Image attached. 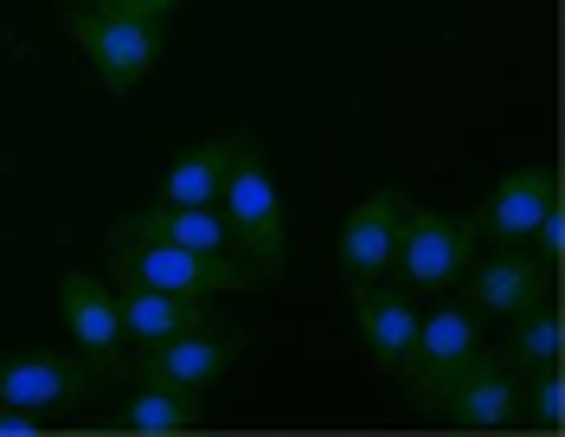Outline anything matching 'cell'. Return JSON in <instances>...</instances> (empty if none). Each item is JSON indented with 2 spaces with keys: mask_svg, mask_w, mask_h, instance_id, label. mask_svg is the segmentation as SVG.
Returning a JSON list of instances; mask_svg holds the SVG:
<instances>
[{
  "mask_svg": "<svg viewBox=\"0 0 565 437\" xmlns=\"http://www.w3.org/2000/svg\"><path fill=\"white\" fill-rule=\"evenodd\" d=\"M200 393H186V386H168V380H141L129 405L116 412V425H129V431H193L200 425Z\"/></svg>",
  "mask_w": 565,
  "mask_h": 437,
  "instance_id": "ac0fdd59",
  "label": "cell"
},
{
  "mask_svg": "<svg viewBox=\"0 0 565 437\" xmlns=\"http://www.w3.org/2000/svg\"><path fill=\"white\" fill-rule=\"evenodd\" d=\"M494 354L514 366V373H540V366H559V361H565V322H559V309H553V296H546V302H533L527 316H514Z\"/></svg>",
  "mask_w": 565,
  "mask_h": 437,
  "instance_id": "e0dca14e",
  "label": "cell"
},
{
  "mask_svg": "<svg viewBox=\"0 0 565 437\" xmlns=\"http://www.w3.org/2000/svg\"><path fill=\"white\" fill-rule=\"evenodd\" d=\"M129 238H154V245H186V252H232V232L218 206H141V213L116 218L104 245H129Z\"/></svg>",
  "mask_w": 565,
  "mask_h": 437,
  "instance_id": "5bb4252c",
  "label": "cell"
},
{
  "mask_svg": "<svg viewBox=\"0 0 565 437\" xmlns=\"http://www.w3.org/2000/svg\"><path fill=\"white\" fill-rule=\"evenodd\" d=\"M462 277H469V309L476 316H501V322L527 316L533 302L553 296V270L527 245H494L489 257H469Z\"/></svg>",
  "mask_w": 565,
  "mask_h": 437,
  "instance_id": "ba28073f",
  "label": "cell"
},
{
  "mask_svg": "<svg viewBox=\"0 0 565 437\" xmlns=\"http://www.w3.org/2000/svg\"><path fill=\"white\" fill-rule=\"evenodd\" d=\"M232 148H238V129L180 148L174 161L161 168V193H154V200H161V206H218V186L232 174Z\"/></svg>",
  "mask_w": 565,
  "mask_h": 437,
  "instance_id": "2e32d148",
  "label": "cell"
},
{
  "mask_svg": "<svg viewBox=\"0 0 565 437\" xmlns=\"http://www.w3.org/2000/svg\"><path fill=\"white\" fill-rule=\"evenodd\" d=\"M104 373L84 361V354H58V348H20V354H0V399L26 405V412H71V405L90 399Z\"/></svg>",
  "mask_w": 565,
  "mask_h": 437,
  "instance_id": "8992f818",
  "label": "cell"
},
{
  "mask_svg": "<svg viewBox=\"0 0 565 437\" xmlns=\"http://www.w3.org/2000/svg\"><path fill=\"white\" fill-rule=\"evenodd\" d=\"M97 7H116V13H141V20H168L180 0H97Z\"/></svg>",
  "mask_w": 565,
  "mask_h": 437,
  "instance_id": "7402d4cb",
  "label": "cell"
},
{
  "mask_svg": "<svg viewBox=\"0 0 565 437\" xmlns=\"http://www.w3.org/2000/svg\"><path fill=\"white\" fill-rule=\"evenodd\" d=\"M218 213L232 232V252L250 257L264 277H282V257H289V213H282V186L270 174V154L257 136L238 129L232 148V174L218 186Z\"/></svg>",
  "mask_w": 565,
  "mask_h": 437,
  "instance_id": "6da1fadb",
  "label": "cell"
},
{
  "mask_svg": "<svg viewBox=\"0 0 565 437\" xmlns=\"http://www.w3.org/2000/svg\"><path fill=\"white\" fill-rule=\"evenodd\" d=\"M58 322H65L71 348L97 373H116L129 354V334H122V309H116V284H97L90 270H65L58 277Z\"/></svg>",
  "mask_w": 565,
  "mask_h": 437,
  "instance_id": "52a82bcc",
  "label": "cell"
},
{
  "mask_svg": "<svg viewBox=\"0 0 565 437\" xmlns=\"http://www.w3.org/2000/svg\"><path fill=\"white\" fill-rule=\"evenodd\" d=\"M444 412L469 425V431H501V425H514L521 418V373L489 354V348H476L469 366L457 373V386L444 393Z\"/></svg>",
  "mask_w": 565,
  "mask_h": 437,
  "instance_id": "4fadbf2b",
  "label": "cell"
},
{
  "mask_svg": "<svg viewBox=\"0 0 565 437\" xmlns=\"http://www.w3.org/2000/svg\"><path fill=\"white\" fill-rule=\"evenodd\" d=\"M348 290H353V328H360L366 361L380 366V373H398L405 348H412V328H418V290L380 284V277L348 284Z\"/></svg>",
  "mask_w": 565,
  "mask_h": 437,
  "instance_id": "7c38bea8",
  "label": "cell"
},
{
  "mask_svg": "<svg viewBox=\"0 0 565 437\" xmlns=\"http://www.w3.org/2000/svg\"><path fill=\"white\" fill-rule=\"evenodd\" d=\"M65 26L77 39V52L90 58V72L104 77V90H116V97H129L141 77L161 65V45H168L161 20L116 13V7H77Z\"/></svg>",
  "mask_w": 565,
  "mask_h": 437,
  "instance_id": "277c9868",
  "label": "cell"
},
{
  "mask_svg": "<svg viewBox=\"0 0 565 437\" xmlns=\"http://www.w3.org/2000/svg\"><path fill=\"white\" fill-rule=\"evenodd\" d=\"M521 399H527V418L540 425V431H559V425H565V361H559V366H540V373H527Z\"/></svg>",
  "mask_w": 565,
  "mask_h": 437,
  "instance_id": "d6986e66",
  "label": "cell"
},
{
  "mask_svg": "<svg viewBox=\"0 0 565 437\" xmlns=\"http://www.w3.org/2000/svg\"><path fill=\"white\" fill-rule=\"evenodd\" d=\"M476 257V225L462 213H437V206H405V225H398V252H392V270L405 277V290H450L462 284Z\"/></svg>",
  "mask_w": 565,
  "mask_h": 437,
  "instance_id": "5b68a950",
  "label": "cell"
},
{
  "mask_svg": "<svg viewBox=\"0 0 565 437\" xmlns=\"http://www.w3.org/2000/svg\"><path fill=\"white\" fill-rule=\"evenodd\" d=\"M527 252L540 257L546 270H559V257H565V206H559V200L540 213V225H533V238H527Z\"/></svg>",
  "mask_w": 565,
  "mask_h": 437,
  "instance_id": "ffe728a7",
  "label": "cell"
},
{
  "mask_svg": "<svg viewBox=\"0 0 565 437\" xmlns=\"http://www.w3.org/2000/svg\"><path fill=\"white\" fill-rule=\"evenodd\" d=\"M245 354V328H186L174 341H154V348H141V380H168V386H186V393H206L218 386L232 361Z\"/></svg>",
  "mask_w": 565,
  "mask_h": 437,
  "instance_id": "9c48e42d",
  "label": "cell"
},
{
  "mask_svg": "<svg viewBox=\"0 0 565 437\" xmlns=\"http://www.w3.org/2000/svg\"><path fill=\"white\" fill-rule=\"evenodd\" d=\"M116 309H122L129 348H154V341H174L186 328H212V296H174V290L116 284Z\"/></svg>",
  "mask_w": 565,
  "mask_h": 437,
  "instance_id": "9a60e30c",
  "label": "cell"
},
{
  "mask_svg": "<svg viewBox=\"0 0 565 437\" xmlns=\"http://www.w3.org/2000/svg\"><path fill=\"white\" fill-rule=\"evenodd\" d=\"M405 206H412V200H405L398 186H380V193H366V200L341 218V232H334V257H341V277H348V284H366V277H386L392 270Z\"/></svg>",
  "mask_w": 565,
  "mask_h": 437,
  "instance_id": "30bf717a",
  "label": "cell"
},
{
  "mask_svg": "<svg viewBox=\"0 0 565 437\" xmlns=\"http://www.w3.org/2000/svg\"><path fill=\"white\" fill-rule=\"evenodd\" d=\"M553 200H559V174H553V168H508V174L494 181L489 200L469 213L476 245H527L540 213H546Z\"/></svg>",
  "mask_w": 565,
  "mask_h": 437,
  "instance_id": "8fae6325",
  "label": "cell"
},
{
  "mask_svg": "<svg viewBox=\"0 0 565 437\" xmlns=\"http://www.w3.org/2000/svg\"><path fill=\"white\" fill-rule=\"evenodd\" d=\"M476 348H482V316H476L469 302H444V309L418 316L412 348H405V361H398L392 380L405 386V399L418 405V412H437Z\"/></svg>",
  "mask_w": 565,
  "mask_h": 437,
  "instance_id": "3957f363",
  "label": "cell"
},
{
  "mask_svg": "<svg viewBox=\"0 0 565 437\" xmlns=\"http://www.w3.org/2000/svg\"><path fill=\"white\" fill-rule=\"evenodd\" d=\"M109 270L116 284H141V290H174V296H238L264 290V270L238 252H186V245H154V238H129L109 245Z\"/></svg>",
  "mask_w": 565,
  "mask_h": 437,
  "instance_id": "7a4b0ae2",
  "label": "cell"
},
{
  "mask_svg": "<svg viewBox=\"0 0 565 437\" xmlns=\"http://www.w3.org/2000/svg\"><path fill=\"white\" fill-rule=\"evenodd\" d=\"M39 425H45V412H26V405H7V399H0V431H7V437H33Z\"/></svg>",
  "mask_w": 565,
  "mask_h": 437,
  "instance_id": "44dd1931",
  "label": "cell"
}]
</instances>
